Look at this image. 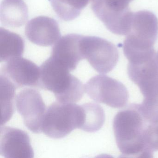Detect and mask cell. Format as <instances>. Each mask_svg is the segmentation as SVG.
Segmentation results:
<instances>
[{"label": "cell", "mask_w": 158, "mask_h": 158, "mask_svg": "<svg viewBox=\"0 0 158 158\" xmlns=\"http://www.w3.org/2000/svg\"><path fill=\"white\" fill-rule=\"evenodd\" d=\"M148 123L136 104L117 113L114 119L113 130L116 144L123 156L150 158L144 142Z\"/></svg>", "instance_id": "1"}, {"label": "cell", "mask_w": 158, "mask_h": 158, "mask_svg": "<svg viewBox=\"0 0 158 158\" xmlns=\"http://www.w3.org/2000/svg\"><path fill=\"white\" fill-rule=\"evenodd\" d=\"M40 68L39 88L53 92L60 102L74 103L81 99L85 86L67 67L50 57Z\"/></svg>", "instance_id": "2"}, {"label": "cell", "mask_w": 158, "mask_h": 158, "mask_svg": "<svg viewBox=\"0 0 158 158\" xmlns=\"http://www.w3.org/2000/svg\"><path fill=\"white\" fill-rule=\"evenodd\" d=\"M127 74L139 88L144 99L137 104L144 118L150 122L158 121V64L156 56L135 63H128Z\"/></svg>", "instance_id": "3"}, {"label": "cell", "mask_w": 158, "mask_h": 158, "mask_svg": "<svg viewBox=\"0 0 158 158\" xmlns=\"http://www.w3.org/2000/svg\"><path fill=\"white\" fill-rule=\"evenodd\" d=\"M123 44V52L127 60L155 51L153 45L158 36V20L149 11L133 13L131 28Z\"/></svg>", "instance_id": "4"}, {"label": "cell", "mask_w": 158, "mask_h": 158, "mask_svg": "<svg viewBox=\"0 0 158 158\" xmlns=\"http://www.w3.org/2000/svg\"><path fill=\"white\" fill-rule=\"evenodd\" d=\"M83 122L81 105L60 102H53L46 111L42 132L52 138H62L76 128L80 129Z\"/></svg>", "instance_id": "5"}, {"label": "cell", "mask_w": 158, "mask_h": 158, "mask_svg": "<svg viewBox=\"0 0 158 158\" xmlns=\"http://www.w3.org/2000/svg\"><path fill=\"white\" fill-rule=\"evenodd\" d=\"M133 0H92L91 8L108 30L115 35H127L133 13L129 4Z\"/></svg>", "instance_id": "6"}, {"label": "cell", "mask_w": 158, "mask_h": 158, "mask_svg": "<svg viewBox=\"0 0 158 158\" xmlns=\"http://www.w3.org/2000/svg\"><path fill=\"white\" fill-rule=\"evenodd\" d=\"M80 49L84 59L98 72L106 74L114 68L119 60V52L114 44L96 36H83Z\"/></svg>", "instance_id": "7"}, {"label": "cell", "mask_w": 158, "mask_h": 158, "mask_svg": "<svg viewBox=\"0 0 158 158\" xmlns=\"http://www.w3.org/2000/svg\"><path fill=\"white\" fill-rule=\"evenodd\" d=\"M85 90L93 100L114 108L125 106L129 97L123 83L104 75L90 78L85 85Z\"/></svg>", "instance_id": "8"}, {"label": "cell", "mask_w": 158, "mask_h": 158, "mask_svg": "<svg viewBox=\"0 0 158 158\" xmlns=\"http://www.w3.org/2000/svg\"><path fill=\"white\" fill-rule=\"evenodd\" d=\"M15 102L25 126L33 133H41L47 110L40 92L34 89H25L17 94Z\"/></svg>", "instance_id": "9"}, {"label": "cell", "mask_w": 158, "mask_h": 158, "mask_svg": "<svg viewBox=\"0 0 158 158\" xmlns=\"http://www.w3.org/2000/svg\"><path fill=\"white\" fill-rule=\"evenodd\" d=\"M0 75L5 77L16 89L26 86L39 88L40 68L22 57L6 62L1 67Z\"/></svg>", "instance_id": "10"}, {"label": "cell", "mask_w": 158, "mask_h": 158, "mask_svg": "<svg viewBox=\"0 0 158 158\" xmlns=\"http://www.w3.org/2000/svg\"><path fill=\"white\" fill-rule=\"evenodd\" d=\"M0 154L6 158H34V150L28 134L18 128L1 126Z\"/></svg>", "instance_id": "11"}, {"label": "cell", "mask_w": 158, "mask_h": 158, "mask_svg": "<svg viewBox=\"0 0 158 158\" xmlns=\"http://www.w3.org/2000/svg\"><path fill=\"white\" fill-rule=\"evenodd\" d=\"M25 32L30 42L42 47L52 46L61 36L58 23L48 16H38L29 21L26 26Z\"/></svg>", "instance_id": "12"}, {"label": "cell", "mask_w": 158, "mask_h": 158, "mask_svg": "<svg viewBox=\"0 0 158 158\" xmlns=\"http://www.w3.org/2000/svg\"><path fill=\"white\" fill-rule=\"evenodd\" d=\"M82 36L77 34H69L62 37L53 46L50 57L70 71L75 70L79 62L84 59L80 46Z\"/></svg>", "instance_id": "13"}, {"label": "cell", "mask_w": 158, "mask_h": 158, "mask_svg": "<svg viewBox=\"0 0 158 158\" xmlns=\"http://www.w3.org/2000/svg\"><path fill=\"white\" fill-rule=\"evenodd\" d=\"M2 25L19 27L25 24L28 18L27 5L23 0H2L0 8Z\"/></svg>", "instance_id": "14"}, {"label": "cell", "mask_w": 158, "mask_h": 158, "mask_svg": "<svg viewBox=\"0 0 158 158\" xmlns=\"http://www.w3.org/2000/svg\"><path fill=\"white\" fill-rule=\"evenodd\" d=\"M24 41L16 33L5 28L0 29V61L22 57L24 51Z\"/></svg>", "instance_id": "15"}, {"label": "cell", "mask_w": 158, "mask_h": 158, "mask_svg": "<svg viewBox=\"0 0 158 158\" xmlns=\"http://www.w3.org/2000/svg\"><path fill=\"white\" fill-rule=\"evenodd\" d=\"M81 106L83 122L80 129L90 133L98 131L105 122V113L102 107L95 103H85Z\"/></svg>", "instance_id": "16"}, {"label": "cell", "mask_w": 158, "mask_h": 158, "mask_svg": "<svg viewBox=\"0 0 158 158\" xmlns=\"http://www.w3.org/2000/svg\"><path fill=\"white\" fill-rule=\"evenodd\" d=\"M90 0H49L55 12L62 20L71 21L79 16Z\"/></svg>", "instance_id": "17"}, {"label": "cell", "mask_w": 158, "mask_h": 158, "mask_svg": "<svg viewBox=\"0 0 158 158\" xmlns=\"http://www.w3.org/2000/svg\"><path fill=\"white\" fill-rule=\"evenodd\" d=\"M0 77L2 126L10 119L14 112V99L16 88L5 77Z\"/></svg>", "instance_id": "18"}, {"label": "cell", "mask_w": 158, "mask_h": 158, "mask_svg": "<svg viewBox=\"0 0 158 158\" xmlns=\"http://www.w3.org/2000/svg\"><path fill=\"white\" fill-rule=\"evenodd\" d=\"M144 142L146 150L150 157L153 152L158 151V121L149 122L144 134Z\"/></svg>", "instance_id": "19"}, {"label": "cell", "mask_w": 158, "mask_h": 158, "mask_svg": "<svg viewBox=\"0 0 158 158\" xmlns=\"http://www.w3.org/2000/svg\"><path fill=\"white\" fill-rule=\"evenodd\" d=\"M157 62H158V53L157 54Z\"/></svg>", "instance_id": "20"}]
</instances>
